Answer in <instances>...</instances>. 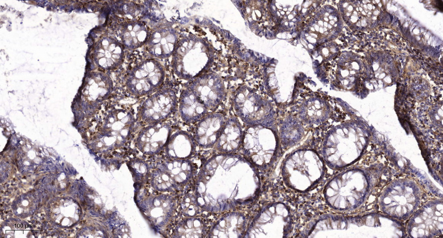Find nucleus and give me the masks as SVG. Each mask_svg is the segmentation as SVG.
Segmentation results:
<instances>
[{
    "instance_id": "obj_1",
    "label": "nucleus",
    "mask_w": 443,
    "mask_h": 238,
    "mask_svg": "<svg viewBox=\"0 0 443 238\" xmlns=\"http://www.w3.org/2000/svg\"><path fill=\"white\" fill-rule=\"evenodd\" d=\"M324 173L323 160L312 149L296 150L285 160L282 175L285 183L296 191L312 189L322 179Z\"/></svg>"
},
{
    "instance_id": "obj_10",
    "label": "nucleus",
    "mask_w": 443,
    "mask_h": 238,
    "mask_svg": "<svg viewBox=\"0 0 443 238\" xmlns=\"http://www.w3.org/2000/svg\"><path fill=\"white\" fill-rule=\"evenodd\" d=\"M117 32L125 48L135 50L141 47L148 41L151 32L144 22L131 20L121 24Z\"/></svg>"
},
{
    "instance_id": "obj_17",
    "label": "nucleus",
    "mask_w": 443,
    "mask_h": 238,
    "mask_svg": "<svg viewBox=\"0 0 443 238\" xmlns=\"http://www.w3.org/2000/svg\"><path fill=\"white\" fill-rule=\"evenodd\" d=\"M205 231L204 223L197 217H185L174 227L171 237L173 238L201 237Z\"/></svg>"
},
{
    "instance_id": "obj_7",
    "label": "nucleus",
    "mask_w": 443,
    "mask_h": 238,
    "mask_svg": "<svg viewBox=\"0 0 443 238\" xmlns=\"http://www.w3.org/2000/svg\"><path fill=\"white\" fill-rule=\"evenodd\" d=\"M349 173H345L330 180L325 186L324 194L332 207L347 209L354 207L358 199V182Z\"/></svg>"
},
{
    "instance_id": "obj_4",
    "label": "nucleus",
    "mask_w": 443,
    "mask_h": 238,
    "mask_svg": "<svg viewBox=\"0 0 443 238\" xmlns=\"http://www.w3.org/2000/svg\"><path fill=\"white\" fill-rule=\"evenodd\" d=\"M244 131L241 147L250 163L267 169L275 162L280 146L279 136L272 126H247Z\"/></svg>"
},
{
    "instance_id": "obj_8",
    "label": "nucleus",
    "mask_w": 443,
    "mask_h": 238,
    "mask_svg": "<svg viewBox=\"0 0 443 238\" xmlns=\"http://www.w3.org/2000/svg\"><path fill=\"white\" fill-rule=\"evenodd\" d=\"M172 132L171 124L165 121L148 124L139 132L135 147L145 156L153 157L159 155L162 153Z\"/></svg>"
},
{
    "instance_id": "obj_15",
    "label": "nucleus",
    "mask_w": 443,
    "mask_h": 238,
    "mask_svg": "<svg viewBox=\"0 0 443 238\" xmlns=\"http://www.w3.org/2000/svg\"><path fill=\"white\" fill-rule=\"evenodd\" d=\"M304 133L302 122L295 117L286 119L281 123L279 139L285 148L293 146L302 138Z\"/></svg>"
},
{
    "instance_id": "obj_9",
    "label": "nucleus",
    "mask_w": 443,
    "mask_h": 238,
    "mask_svg": "<svg viewBox=\"0 0 443 238\" xmlns=\"http://www.w3.org/2000/svg\"><path fill=\"white\" fill-rule=\"evenodd\" d=\"M225 120L218 114L207 115L197 123L194 138L198 146L207 149L216 144Z\"/></svg>"
},
{
    "instance_id": "obj_12",
    "label": "nucleus",
    "mask_w": 443,
    "mask_h": 238,
    "mask_svg": "<svg viewBox=\"0 0 443 238\" xmlns=\"http://www.w3.org/2000/svg\"><path fill=\"white\" fill-rule=\"evenodd\" d=\"M244 131L241 123L235 118L225 120L215 146L222 153H233L241 147Z\"/></svg>"
},
{
    "instance_id": "obj_3",
    "label": "nucleus",
    "mask_w": 443,
    "mask_h": 238,
    "mask_svg": "<svg viewBox=\"0 0 443 238\" xmlns=\"http://www.w3.org/2000/svg\"><path fill=\"white\" fill-rule=\"evenodd\" d=\"M134 200L141 214L159 233L169 226L176 214L177 205L173 195L154 190L146 185L136 188Z\"/></svg>"
},
{
    "instance_id": "obj_16",
    "label": "nucleus",
    "mask_w": 443,
    "mask_h": 238,
    "mask_svg": "<svg viewBox=\"0 0 443 238\" xmlns=\"http://www.w3.org/2000/svg\"><path fill=\"white\" fill-rule=\"evenodd\" d=\"M169 31L163 27H157L151 32L146 44L148 53L153 58H164L168 53V45L171 39Z\"/></svg>"
},
{
    "instance_id": "obj_19",
    "label": "nucleus",
    "mask_w": 443,
    "mask_h": 238,
    "mask_svg": "<svg viewBox=\"0 0 443 238\" xmlns=\"http://www.w3.org/2000/svg\"><path fill=\"white\" fill-rule=\"evenodd\" d=\"M179 208L185 217H194L198 210V203L196 196L187 193L181 199L179 203Z\"/></svg>"
},
{
    "instance_id": "obj_6",
    "label": "nucleus",
    "mask_w": 443,
    "mask_h": 238,
    "mask_svg": "<svg viewBox=\"0 0 443 238\" xmlns=\"http://www.w3.org/2000/svg\"><path fill=\"white\" fill-rule=\"evenodd\" d=\"M176 105L174 91L162 88L148 96L141 104L138 117L148 124L165 121L174 112Z\"/></svg>"
},
{
    "instance_id": "obj_11",
    "label": "nucleus",
    "mask_w": 443,
    "mask_h": 238,
    "mask_svg": "<svg viewBox=\"0 0 443 238\" xmlns=\"http://www.w3.org/2000/svg\"><path fill=\"white\" fill-rule=\"evenodd\" d=\"M124 49L118 40L112 38L105 39L98 43L94 57L100 68L115 69L124 61Z\"/></svg>"
},
{
    "instance_id": "obj_2",
    "label": "nucleus",
    "mask_w": 443,
    "mask_h": 238,
    "mask_svg": "<svg viewBox=\"0 0 443 238\" xmlns=\"http://www.w3.org/2000/svg\"><path fill=\"white\" fill-rule=\"evenodd\" d=\"M196 169L190 159L164 156L152 167L148 183L154 190L171 193L182 190L191 181Z\"/></svg>"
},
{
    "instance_id": "obj_18",
    "label": "nucleus",
    "mask_w": 443,
    "mask_h": 238,
    "mask_svg": "<svg viewBox=\"0 0 443 238\" xmlns=\"http://www.w3.org/2000/svg\"><path fill=\"white\" fill-rule=\"evenodd\" d=\"M126 164L135 183V187L137 188L145 185L148 182L152 166L144 159L139 157L129 159Z\"/></svg>"
},
{
    "instance_id": "obj_5",
    "label": "nucleus",
    "mask_w": 443,
    "mask_h": 238,
    "mask_svg": "<svg viewBox=\"0 0 443 238\" xmlns=\"http://www.w3.org/2000/svg\"><path fill=\"white\" fill-rule=\"evenodd\" d=\"M162 65L155 59L144 60L127 72L125 86L136 97L149 96L160 89L164 79Z\"/></svg>"
},
{
    "instance_id": "obj_14",
    "label": "nucleus",
    "mask_w": 443,
    "mask_h": 238,
    "mask_svg": "<svg viewBox=\"0 0 443 238\" xmlns=\"http://www.w3.org/2000/svg\"><path fill=\"white\" fill-rule=\"evenodd\" d=\"M179 113L184 122L192 124L198 122L204 117L205 110L201 106L194 94L190 90H187L181 96Z\"/></svg>"
},
{
    "instance_id": "obj_13",
    "label": "nucleus",
    "mask_w": 443,
    "mask_h": 238,
    "mask_svg": "<svg viewBox=\"0 0 443 238\" xmlns=\"http://www.w3.org/2000/svg\"><path fill=\"white\" fill-rule=\"evenodd\" d=\"M197 146L193 135L179 130L171 135L162 152L168 158L189 159L194 154Z\"/></svg>"
}]
</instances>
